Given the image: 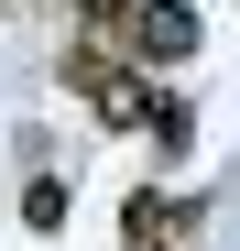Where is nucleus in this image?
I'll list each match as a JSON object with an SVG mask.
<instances>
[{
  "label": "nucleus",
  "mask_w": 240,
  "mask_h": 251,
  "mask_svg": "<svg viewBox=\"0 0 240 251\" xmlns=\"http://www.w3.org/2000/svg\"><path fill=\"white\" fill-rule=\"evenodd\" d=\"M66 88L88 99V109L109 120V131H142V109H153V88H131V76H120L98 44H66Z\"/></svg>",
  "instance_id": "obj_1"
},
{
  "label": "nucleus",
  "mask_w": 240,
  "mask_h": 251,
  "mask_svg": "<svg viewBox=\"0 0 240 251\" xmlns=\"http://www.w3.org/2000/svg\"><path fill=\"white\" fill-rule=\"evenodd\" d=\"M120 55H142V66H186V55H196V11H186V0H142L131 33H120Z\"/></svg>",
  "instance_id": "obj_2"
},
{
  "label": "nucleus",
  "mask_w": 240,
  "mask_h": 251,
  "mask_svg": "<svg viewBox=\"0 0 240 251\" xmlns=\"http://www.w3.org/2000/svg\"><path fill=\"white\" fill-rule=\"evenodd\" d=\"M120 229H131V251H175V240H186V207H175V197H153V186H142L131 207H120Z\"/></svg>",
  "instance_id": "obj_3"
},
{
  "label": "nucleus",
  "mask_w": 240,
  "mask_h": 251,
  "mask_svg": "<svg viewBox=\"0 0 240 251\" xmlns=\"http://www.w3.org/2000/svg\"><path fill=\"white\" fill-rule=\"evenodd\" d=\"M142 131H153V153H186V142H196V120H186V99H153V109H142Z\"/></svg>",
  "instance_id": "obj_4"
},
{
  "label": "nucleus",
  "mask_w": 240,
  "mask_h": 251,
  "mask_svg": "<svg viewBox=\"0 0 240 251\" xmlns=\"http://www.w3.org/2000/svg\"><path fill=\"white\" fill-rule=\"evenodd\" d=\"M22 229H66V186H55V175L22 186Z\"/></svg>",
  "instance_id": "obj_5"
}]
</instances>
